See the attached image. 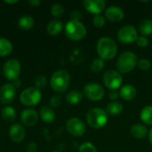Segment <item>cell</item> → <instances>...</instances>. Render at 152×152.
Returning <instances> with one entry per match:
<instances>
[{"mask_svg":"<svg viewBox=\"0 0 152 152\" xmlns=\"http://www.w3.org/2000/svg\"><path fill=\"white\" fill-rule=\"evenodd\" d=\"M98 55L101 59L112 60L118 53V45L114 39L109 37H101L96 45Z\"/></svg>","mask_w":152,"mask_h":152,"instance_id":"6da1fadb","label":"cell"},{"mask_svg":"<svg viewBox=\"0 0 152 152\" xmlns=\"http://www.w3.org/2000/svg\"><path fill=\"white\" fill-rule=\"evenodd\" d=\"M138 63L137 55L132 52H125L117 60L116 67L119 73L126 74L131 72Z\"/></svg>","mask_w":152,"mask_h":152,"instance_id":"7a4b0ae2","label":"cell"},{"mask_svg":"<svg viewBox=\"0 0 152 152\" xmlns=\"http://www.w3.org/2000/svg\"><path fill=\"white\" fill-rule=\"evenodd\" d=\"M70 82V76L69 72L65 69H58L56 70L50 79V85L51 87L53 89V91L57 93H64Z\"/></svg>","mask_w":152,"mask_h":152,"instance_id":"3957f363","label":"cell"},{"mask_svg":"<svg viewBox=\"0 0 152 152\" xmlns=\"http://www.w3.org/2000/svg\"><path fill=\"white\" fill-rule=\"evenodd\" d=\"M108 114L102 108L91 109L86 114V121L88 125L94 129H101L108 123Z\"/></svg>","mask_w":152,"mask_h":152,"instance_id":"277c9868","label":"cell"},{"mask_svg":"<svg viewBox=\"0 0 152 152\" xmlns=\"http://www.w3.org/2000/svg\"><path fill=\"white\" fill-rule=\"evenodd\" d=\"M65 34L73 41H79L86 36V28L81 21L70 20L65 26Z\"/></svg>","mask_w":152,"mask_h":152,"instance_id":"5b68a950","label":"cell"},{"mask_svg":"<svg viewBox=\"0 0 152 152\" xmlns=\"http://www.w3.org/2000/svg\"><path fill=\"white\" fill-rule=\"evenodd\" d=\"M102 81L104 86L112 90H117L121 87L123 84V77L121 73L115 69H109L104 72L102 76Z\"/></svg>","mask_w":152,"mask_h":152,"instance_id":"8992f818","label":"cell"},{"mask_svg":"<svg viewBox=\"0 0 152 152\" xmlns=\"http://www.w3.org/2000/svg\"><path fill=\"white\" fill-rule=\"evenodd\" d=\"M42 94L36 87H29L25 89L20 96V101L25 106H35L39 103Z\"/></svg>","mask_w":152,"mask_h":152,"instance_id":"52a82bcc","label":"cell"},{"mask_svg":"<svg viewBox=\"0 0 152 152\" xmlns=\"http://www.w3.org/2000/svg\"><path fill=\"white\" fill-rule=\"evenodd\" d=\"M117 37L119 42H121L122 44L128 45L136 42V39L138 37V32L134 26L126 25L119 28Z\"/></svg>","mask_w":152,"mask_h":152,"instance_id":"ba28073f","label":"cell"},{"mask_svg":"<svg viewBox=\"0 0 152 152\" xmlns=\"http://www.w3.org/2000/svg\"><path fill=\"white\" fill-rule=\"evenodd\" d=\"M83 93L85 96L93 102H99L104 97L105 92L103 87L98 83H88L84 86Z\"/></svg>","mask_w":152,"mask_h":152,"instance_id":"9c48e42d","label":"cell"},{"mask_svg":"<svg viewBox=\"0 0 152 152\" xmlns=\"http://www.w3.org/2000/svg\"><path fill=\"white\" fill-rule=\"evenodd\" d=\"M20 70H21L20 63L16 59L8 60L4 63V69H3L4 77L8 80H12V81H14L15 79H17L19 77V76L20 74Z\"/></svg>","mask_w":152,"mask_h":152,"instance_id":"30bf717a","label":"cell"},{"mask_svg":"<svg viewBox=\"0 0 152 152\" xmlns=\"http://www.w3.org/2000/svg\"><path fill=\"white\" fill-rule=\"evenodd\" d=\"M66 129L71 135L80 137L85 134L86 126L81 119L77 118H71L66 123Z\"/></svg>","mask_w":152,"mask_h":152,"instance_id":"8fae6325","label":"cell"},{"mask_svg":"<svg viewBox=\"0 0 152 152\" xmlns=\"http://www.w3.org/2000/svg\"><path fill=\"white\" fill-rule=\"evenodd\" d=\"M16 95V87L10 83L4 84L0 88V101L3 104L12 102Z\"/></svg>","mask_w":152,"mask_h":152,"instance_id":"7c38bea8","label":"cell"},{"mask_svg":"<svg viewBox=\"0 0 152 152\" xmlns=\"http://www.w3.org/2000/svg\"><path fill=\"white\" fill-rule=\"evenodd\" d=\"M124 17V10L118 5H110L105 11V18L111 22H119Z\"/></svg>","mask_w":152,"mask_h":152,"instance_id":"4fadbf2b","label":"cell"},{"mask_svg":"<svg viewBox=\"0 0 152 152\" xmlns=\"http://www.w3.org/2000/svg\"><path fill=\"white\" fill-rule=\"evenodd\" d=\"M83 4L86 11L94 15L101 14L106 6V3L103 0H85Z\"/></svg>","mask_w":152,"mask_h":152,"instance_id":"5bb4252c","label":"cell"},{"mask_svg":"<svg viewBox=\"0 0 152 152\" xmlns=\"http://www.w3.org/2000/svg\"><path fill=\"white\" fill-rule=\"evenodd\" d=\"M20 121L27 126H33L38 121V114L32 109L24 110L20 114Z\"/></svg>","mask_w":152,"mask_h":152,"instance_id":"9a60e30c","label":"cell"},{"mask_svg":"<svg viewBox=\"0 0 152 152\" xmlns=\"http://www.w3.org/2000/svg\"><path fill=\"white\" fill-rule=\"evenodd\" d=\"M9 136L13 142H21L25 138L24 127L20 124H13L9 129Z\"/></svg>","mask_w":152,"mask_h":152,"instance_id":"2e32d148","label":"cell"},{"mask_svg":"<svg viewBox=\"0 0 152 152\" xmlns=\"http://www.w3.org/2000/svg\"><path fill=\"white\" fill-rule=\"evenodd\" d=\"M137 95V90L133 85H125L120 88L119 96L125 101H133Z\"/></svg>","mask_w":152,"mask_h":152,"instance_id":"e0dca14e","label":"cell"},{"mask_svg":"<svg viewBox=\"0 0 152 152\" xmlns=\"http://www.w3.org/2000/svg\"><path fill=\"white\" fill-rule=\"evenodd\" d=\"M40 118L43 122L46 124H51L55 119V112L49 106H43L39 111Z\"/></svg>","mask_w":152,"mask_h":152,"instance_id":"ac0fdd59","label":"cell"},{"mask_svg":"<svg viewBox=\"0 0 152 152\" xmlns=\"http://www.w3.org/2000/svg\"><path fill=\"white\" fill-rule=\"evenodd\" d=\"M130 133L132 136L135 139H144L147 135H149V131L147 127L142 124L134 125L130 129Z\"/></svg>","mask_w":152,"mask_h":152,"instance_id":"d6986e66","label":"cell"},{"mask_svg":"<svg viewBox=\"0 0 152 152\" xmlns=\"http://www.w3.org/2000/svg\"><path fill=\"white\" fill-rule=\"evenodd\" d=\"M123 110H124V107H123L122 103L116 101V102H111L108 103L105 111L107 112L108 115L118 116L123 112Z\"/></svg>","mask_w":152,"mask_h":152,"instance_id":"ffe728a7","label":"cell"},{"mask_svg":"<svg viewBox=\"0 0 152 152\" xmlns=\"http://www.w3.org/2000/svg\"><path fill=\"white\" fill-rule=\"evenodd\" d=\"M63 28V24L60 20H53L47 25V32L51 36H57L59 35Z\"/></svg>","mask_w":152,"mask_h":152,"instance_id":"44dd1931","label":"cell"},{"mask_svg":"<svg viewBox=\"0 0 152 152\" xmlns=\"http://www.w3.org/2000/svg\"><path fill=\"white\" fill-rule=\"evenodd\" d=\"M34 19L29 15H23L18 20V26L22 30H28L34 26Z\"/></svg>","mask_w":152,"mask_h":152,"instance_id":"7402d4cb","label":"cell"},{"mask_svg":"<svg viewBox=\"0 0 152 152\" xmlns=\"http://www.w3.org/2000/svg\"><path fill=\"white\" fill-rule=\"evenodd\" d=\"M83 99V94L78 90H72L69 93H68L66 96V101L72 105L79 103Z\"/></svg>","mask_w":152,"mask_h":152,"instance_id":"603a6c76","label":"cell"},{"mask_svg":"<svg viewBox=\"0 0 152 152\" xmlns=\"http://www.w3.org/2000/svg\"><path fill=\"white\" fill-rule=\"evenodd\" d=\"M141 120L147 126H152V106H145L140 114Z\"/></svg>","mask_w":152,"mask_h":152,"instance_id":"cb8c5ba5","label":"cell"},{"mask_svg":"<svg viewBox=\"0 0 152 152\" xmlns=\"http://www.w3.org/2000/svg\"><path fill=\"white\" fill-rule=\"evenodd\" d=\"M139 31L143 37L152 35V20L145 19L139 25Z\"/></svg>","mask_w":152,"mask_h":152,"instance_id":"d4e9b609","label":"cell"},{"mask_svg":"<svg viewBox=\"0 0 152 152\" xmlns=\"http://www.w3.org/2000/svg\"><path fill=\"white\" fill-rule=\"evenodd\" d=\"M1 114L3 119L6 122H13L16 118V110L11 106L4 107Z\"/></svg>","mask_w":152,"mask_h":152,"instance_id":"484cf974","label":"cell"},{"mask_svg":"<svg viewBox=\"0 0 152 152\" xmlns=\"http://www.w3.org/2000/svg\"><path fill=\"white\" fill-rule=\"evenodd\" d=\"M12 51V43L4 37H0V56H7Z\"/></svg>","mask_w":152,"mask_h":152,"instance_id":"4316f807","label":"cell"},{"mask_svg":"<svg viewBox=\"0 0 152 152\" xmlns=\"http://www.w3.org/2000/svg\"><path fill=\"white\" fill-rule=\"evenodd\" d=\"M104 66H105L104 61L101 58H95L91 62V69L95 73H99L102 71L104 69Z\"/></svg>","mask_w":152,"mask_h":152,"instance_id":"83f0119b","label":"cell"},{"mask_svg":"<svg viewBox=\"0 0 152 152\" xmlns=\"http://www.w3.org/2000/svg\"><path fill=\"white\" fill-rule=\"evenodd\" d=\"M51 12H52V15H53V17L58 18V17H61V16L63 14V12H64V8H63L62 4H59V3H56V4H54L52 6V8H51Z\"/></svg>","mask_w":152,"mask_h":152,"instance_id":"f1b7e54d","label":"cell"},{"mask_svg":"<svg viewBox=\"0 0 152 152\" xmlns=\"http://www.w3.org/2000/svg\"><path fill=\"white\" fill-rule=\"evenodd\" d=\"M78 152H97V149L92 142H86L80 145Z\"/></svg>","mask_w":152,"mask_h":152,"instance_id":"f546056e","label":"cell"},{"mask_svg":"<svg viewBox=\"0 0 152 152\" xmlns=\"http://www.w3.org/2000/svg\"><path fill=\"white\" fill-rule=\"evenodd\" d=\"M105 22H106V20H105V17L101 13V14H96L94 16V19H93V23L94 25L96 27V28H102L104 25H105Z\"/></svg>","mask_w":152,"mask_h":152,"instance_id":"4dcf8cb0","label":"cell"},{"mask_svg":"<svg viewBox=\"0 0 152 152\" xmlns=\"http://www.w3.org/2000/svg\"><path fill=\"white\" fill-rule=\"evenodd\" d=\"M137 66L140 69L143 70V71H147L151 69V62L150 60L146 59V58H142V59H140L138 60V63H137Z\"/></svg>","mask_w":152,"mask_h":152,"instance_id":"1f68e13d","label":"cell"},{"mask_svg":"<svg viewBox=\"0 0 152 152\" xmlns=\"http://www.w3.org/2000/svg\"><path fill=\"white\" fill-rule=\"evenodd\" d=\"M46 84H47V79H46V77L44 75H39L35 79V86H36V88H37L38 90L40 88H44L46 86Z\"/></svg>","mask_w":152,"mask_h":152,"instance_id":"d6a6232c","label":"cell"},{"mask_svg":"<svg viewBox=\"0 0 152 152\" xmlns=\"http://www.w3.org/2000/svg\"><path fill=\"white\" fill-rule=\"evenodd\" d=\"M136 44L140 47H147L149 45V44H150V41H149L147 37L140 36L136 39Z\"/></svg>","mask_w":152,"mask_h":152,"instance_id":"836d02e7","label":"cell"},{"mask_svg":"<svg viewBox=\"0 0 152 152\" xmlns=\"http://www.w3.org/2000/svg\"><path fill=\"white\" fill-rule=\"evenodd\" d=\"M62 102V98L60 95H53L50 100V104L53 108H58Z\"/></svg>","mask_w":152,"mask_h":152,"instance_id":"e575fe53","label":"cell"},{"mask_svg":"<svg viewBox=\"0 0 152 152\" xmlns=\"http://www.w3.org/2000/svg\"><path fill=\"white\" fill-rule=\"evenodd\" d=\"M70 17H71V20H73L80 21V20L82 19L83 16H82V13L79 11H74V12H71Z\"/></svg>","mask_w":152,"mask_h":152,"instance_id":"d590c367","label":"cell"},{"mask_svg":"<svg viewBox=\"0 0 152 152\" xmlns=\"http://www.w3.org/2000/svg\"><path fill=\"white\" fill-rule=\"evenodd\" d=\"M37 143L31 142L27 145V152H37Z\"/></svg>","mask_w":152,"mask_h":152,"instance_id":"8d00e7d4","label":"cell"},{"mask_svg":"<svg viewBox=\"0 0 152 152\" xmlns=\"http://www.w3.org/2000/svg\"><path fill=\"white\" fill-rule=\"evenodd\" d=\"M118 95H119V93H118L116 90H112V91L110 93V94H109L110 100H112L113 102H116V100H118Z\"/></svg>","mask_w":152,"mask_h":152,"instance_id":"74e56055","label":"cell"},{"mask_svg":"<svg viewBox=\"0 0 152 152\" xmlns=\"http://www.w3.org/2000/svg\"><path fill=\"white\" fill-rule=\"evenodd\" d=\"M28 3L31 6L37 7V6H38V5L41 4V1H39V0H28Z\"/></svg>","mask_w":152,"mask_h":152,"instance_id":"f35d334b","label":"cell"},{"mask_svg":"<svg viewBox=\"0 0 152 152\" xmlns=\"http://www.w3.org/2000/svg\"><path fill=\"white\" fill-rule=\"evenodd\" d=\"M15 87H19V86H20V85H21V82L19 80V78H17V79H15L14 81H13V84H12Z\"/></svg>","mask_w":152,"mask_h":152,"instance_id":"ab89813d","label":"cell"},{"mask_svg":"<svg viewBox=\"0 0 152 152\" xmlns=\"http://www.w3.org/2000/svg\"><path fill=\"white\" fill-rule=\"evenodd\" d=\"M149 141H150L151 144L152 145V128H151V130L149 132Z\"/></svg>","mask_w":152,"mask_h":152,"instance_id":"60d3db41","label":"cell"},{"mask_svg":"<svg viewBox=\"0 0 152 152\" xmlns=\"http://www.w3.org/2000/svg\"><path fill=\"white\" fill-rule=\"evenodd\" d=\"M4 2L6 3V4H16V3H18L17 0H14V1H7V0H5V1H4Z\"/></svg>","mask_w":152,"mask_h":152,"instance_id":"b9f144b4","label":"cell"},{"mask_svg":"<svg viewBox=\"0 0 152 152\" xmlns=\"http://www.w3.org/2000/svg\"><path fill=\"white\" fill-rule=\"evenodd\" d=\"M53 152H58V151H53Z\"/></svg>","mask_w":152,"mask_h":152,"instance_id":"7bdbcfd3","label":"cell"}]
</instances>
